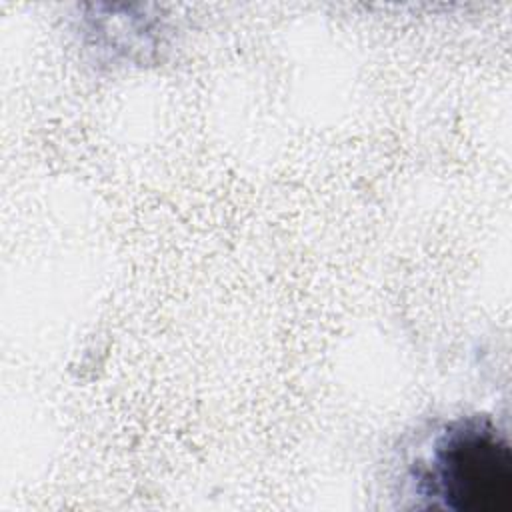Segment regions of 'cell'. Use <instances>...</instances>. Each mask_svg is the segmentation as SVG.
Returning a JSON list of instances; mask_svg holds the SVG:
<instances>
[{"mask_svg": "<svg viewBox=\"0 0 512 512\" xmlns=\"http://www.w3.org/2000/svg\"><path fill=\"white\" fill-rule=\"evenodd\" d=\"M414 492L428 506L452 512L512 508V448L496 424L466 416L446 424L418 460Z\"/></svg>", "mask_w": 512, "mask_h": 512, "instance_id": "cell-1", "label": "cell"}]
</instances>
